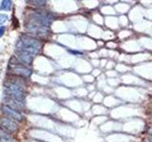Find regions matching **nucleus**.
I'll return each instance as SVG.
<instances>
[{"mask_svg":"<svg viewBox=\"0 0 152 142\" xmlns=\"http://www.w3.org/2000/svg\"><path fill=\"white\" fill-rule=\"evenodd\" d=\"M0 142H15L10 133L0 127Z\"/></svg>","mask_w":152,"mask_h":142,"instance_id":"9","label":"nucleus"},{"mask_svg":"<svg viewBox=\"0 0 152 142\" xmlns=\"http://www.w3.org/2000/svg\"><path fill=\"white\" fill-rule=\"evenodd\" d=\"M0 127L11 134L17 130V123L7 117H3L0 118Z\"/></svg>","mask_w":152,"mask_h":142,"instance_id":"6","label":"nucleus"},{"mask_svg":"<svg viewBox=\"0 0 152 142\" xmlns=\"http://www.w3.org/2000/svg\"><path fill=\"white\" fill-rule=\"evenodd\" d=\"M1 110L4 113L5 116L9 118H11V120H14V121H22L23 118H24L23 115L20 112L7 106L6 104H3V105L1 106Z\"/></svg>","mask_w":152,"mask_h":142,"instance_id":"5","label":"nucleus"},{"mask_svg":"<svg viewBox=\"0 0 152 142\" xmlns=\"http://www.w3.org/2000/svg\"><path fill=\"white\" fill-rule=\"evenodd\" d=\"M15 54H16V58L19 59L23 64H31L33 56L30 53H27L25 51H21V50H15Z\"/></svg>","mask_w":152,"mask_h":142,"instance_id":"7","label":"nucleus"},{"mask_svg":"<svg viewBox=\"0 0 152 142\" xmlns=\"http://www.w3.org/2000/svg\"><path fill=\"white\" fill-rule=\"evenodd\" d=\"M16 50L25 51L32 56L38 54L42 49L41 41L31 34H22L16 42Z\"/></svg>","mask_w":152,"mask_h":142,"instance_id":"1","label":"nucleus"},{"mask_svg":"<svg viewBox=\"0 0 152 142\" xmlns=\"http://www.w3.org/2000/svg\"><path fill=\"white\" fill-rule=\"evenodd\" d=\"M28 20L39 24L41 26L50 28L52 20H53V15L46 11H42V9L38 11L37 9V11H33L30 14V17H28Z\"/></svg>","mask_w":152,"mask_h":142,"instance_id":"4","label":"nucleus"},{"mask_svg":"<svg viewBox=\"0 0 152 142\" xmlns=\"http://www.w3.org/2000/svg\"><path fill=\"white\" fill-rule=\"evenodd\" d=\"M9 70L11 71L12 73L15 74L17 76H20V77H30L31 75V69L30 67H28L27 64H23L22 62L17 59L16 57H12L10 61V64H9Z\"/></svg>","mask_w":152,"mask_h":142,"instance_id":"3","label":"nucleus"},{"mask_svg":"<svg viewBox=\"0 0 152 142\" xmlns=\"http://www.w3.org/2000/svg\"><path fill=\"white\" fill-rule=\"evenodd\" d=\"M5 94H6V98L24 101L25 89L21 83L15 82V80H9L5 83Z\"/></svg>","mask_w":152,"mask_h":142,"instance_id":"2","label":"nucleus"},{"mask_svg":"<svg viewBox=\"0 0 152 142\" xmlns=\"http://www.w3.org/2000/svg\"><path fill=\"white\" fill-rule=\"evenodd\" d=\"M146 142H152V139H149V140H147Z\"/></svg>","mask_w":152,"mask_h":142,"instance_id":"15","label":"nucleus"},{"mask_svg":"<svg viewBox=\"0 0 152 142\" xmlns=\"http://www.w3.org/2000/svg\"><path fill=\"white\" fill-rule=\"evenodd\" d=\"M8 15L7 14H4V13H0V25H3L4 23H6L8 21Z\"/></svg>","mask_w":152,"mask_h":142,"instance_id":"12","label":"nucleus"},{"mask_svg":"<svg viewBox=\"0 0 152 142\" xmlns=\"http://www.w3.org/2000/svg\"><path fill=\"white\" fill-rule=\"evenodd\" d=\"M4 32H5V27L4 26H1V27H0V37L3 36Z\"/></svg>","mask_w":152,"mask_h":142,"instance_id":"13","label":"nucleus"},{"mask_svg":"<svg viewBox=\"0 0 152 142\" xmlns=\"http://www.w3.org/2000/svg\"><path fill=\"white\" fill-rule=\"evenodd\" d=\"M28 3H31V5H34V6L37 7H42V6H45L47 4V1H44V0H39V1H28Z\"/></svg>","mask_w":152,"mask_h":142,"instance_id":"11","label":"nucleus"},{"mask_svg":"<svg viewBox=\"0 0 152 142\" xmlns=\"http://www.w3.org/2000/svg\"><path fill=\"white\" fill-rule=\"evenodd\" d=\"M149 134H150V135H152V127L150 128V130H149Z\"/></svg>","mask_w":152,"mask_h":142,"instance_id":"14","label":"nucleus"},{"mask_svg":"<svg viewBox=\"0 0 152 142\" xmlns=\"http://www.w3.org/2000/svg\"><path fill=\"white\" fill-rule=\"evenodd\" d=\"M12 8V1L10 0H3L0 3V9L2 11H10Z\"/></svg>","mask_w":152,"mask_h":142,"instance_id":"10","label":"nucleus"},{"mask_svg":"<svg viewBox=\"0 0 152 142\" xmlns=\"http://www.w3.org/2000/svg\"><path fill=\"white\" fill-rule=\"evenodd\" d=\"M5 103H6V105L11 107L14 110H21V109L24 108L25 106V103H24L23 101H16V99H9V98H6L5 99Z\"/></svg>","mask_w":152,"mask_h":142,"instance_id":"8","label":"nucleus"}]
</instances>
